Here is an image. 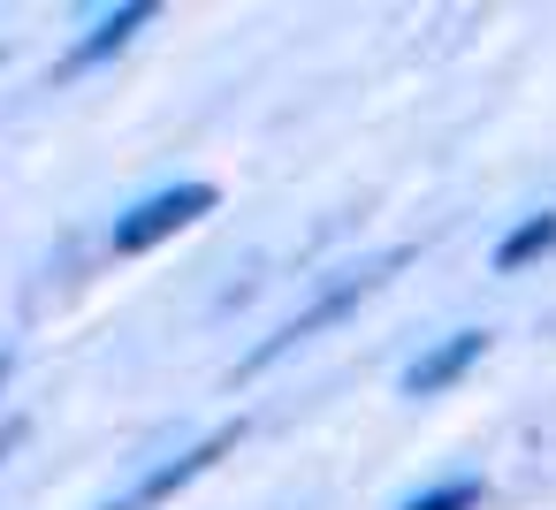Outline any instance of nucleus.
Segmentation results:
<instances>
[{"mask_svg": "<svg viewBox=\"0 0 556 510\" xmlns=\"http://www.w3.org/2000/svg\"><path fill=\"white\" fill-rule=\"evenodd\" d=\"M396 267H404V252H381L374 267H358V275H343V282H328V290H320V297H313L305 313H290V320H282V328H275V335H267V343H260V350L244 358V373H260V366H275L282 350H298V343H313V335H320L328 320H343L351 305H366V297H374V290H381V282L396 275Z\"/></svg>", "mask_w": 556, "mask_h": 510, "instance_id": "f257e3e1", "label": "nucleus"}, {"mask_svg": "<svg viewBox=\"0 0 556 510\" xmlns=\"http://www.w3.org/2000/svg\"><path fill=\"white\" fill-rule=\"evenodd\" d=\"M222 206V191L214 183H168V191H146L130 214H115V229H108V244L130 259V252H153L161 237H176V229H191V221H206Z\"/></svg>", "mask_w": 556, "mask_h": 510, "instance_id": "f03ea898", "label": "nucleus"}, {"mask_svg": "<svg viewBox=\"0 0 556 510\" xmlns=\"http://www.w3.org/2000/svg\"><path fill=\"white\" fill-rule=\"evenodd\" d=\"M237 434H244V419H237V426H214V434H199L191 449L161 457L153 472H138V480H130L115 502H100V510H153V502H168L176 487H191L199 472H214V457H222V449H237Z\"/></svg>", "mask_w": 556, "mask_h": 510, "instance_id": "7ed1b4c3", "label": "nucleus"}, {"mask_svg": "<svg viewBox=\"0 0 556 510\" xmlns=\"http://www.w3.org/2000/svg\"><path fill=\"white\" fill-rule=\"evenodd\" d=\"M480 358H488V328H457V335L427 343V350L404 366V396H442V388H450V381H465Z\"/></svg>", "mask_w": 556, "mask_h": 510, "instance_id": "20e7f679", "label": "nucleus"}, {"mask_svg": "<svg viewBox=\"0 0 556 510\" xmlns=\"http://www.w3.org/2000/svg\"><path fill=\"white\" fill-rule=\"evenodd\" d=\"M153 24V9H146V0H130V9H108V16H92V31L62 54V77H77V69H92V62H108V54H123L138 31Z\"/></svg>", "mask_w": 556, "mask_h": 510, "instance_id": "39448f33", "label": "nucleus"}, {"mask_svg": "<svg viewBox=\"0 0 556 510\" xmlns=\"http://www.w3.org/2000/svg\"><path fill=\"white\" fill-rule=\"evenodd\" d=\"M541 252H556V214H526V221L495 244V267H503V275H518V267H526V259H541Z\"/></svg>", "mask_w": 556, "mask_h": 510, "instance_id": "423d86ee", "label": "nucleus"}, {"mask_svg": "<svg viewBox=\"0 0 556 510\" xmlns=\"http://www.w3.org/2000/svg\"><path fill=\"white\" fill-rule=\"evenodd\" d=\"M472 502H480V480H472V472H457V480H434V487L404 495L396 510H472Z\"/></svg>", "mask_w": 556, "mask_h": 510, "instance_id": "0eeeda50", "label": "nucleus"}, {"mask_svg": "<svg viewBox=\"0 0 556 510\" xmlns=\"http://www.w3.org/2000/svg\"><path fill=\"white\" fill-rule=\"evenodd\" d=\"M24 442V419H9V426H0V464H9V449Z\"/></svg>", "mask_w": 556, "mask_h": 510, "instance_id": "6e6552de", "label": "nucleus"}, {"mask_svg": "<svg viewBox=\"0 0 556 510\" xmlns=\"http://www.w3.org/2000/svg\"><path fill=\"white\" fill-rule=\"evenodd\" d=\"M0 381H9V358H0Z\"/></svg>", "mask_w": 556, "mask_h": 510, "instance_id": "1a4fd4ad", "label": "nucleus"}]
</instances>
